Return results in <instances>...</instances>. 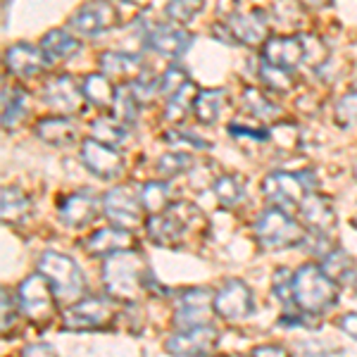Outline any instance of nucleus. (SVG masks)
I'll return each mask as SVG.
<instances>
[{
  "instance_id": "obj_1",
  "label": "nucleus",
  "mask_w": 357,
  "mask_h": 357,
  "mask_svg": "<svg viewBox=\"0 0 357 357\" xmlns=\"http://www.w3.org/2000/svg\"><path fill=\"white\" fill-rule=\"evenodd\" d=\"M102 284L110 298L136 303L151 291L153 274L146 260L134 250H117L102 264Z\"/></svg>"
},
{
  "instance_id": "obj_2",
  "label": "nucleus",
  "mask_w": 357,
  "mask_h": 357,
  "mask_svg": "<svg viewBox=\"0 0 357 357\" xmlns=\"http://www.w3.org/2000/svg\"><path fill=\"white\" fill-rule=\"evenodd\" d=\"M293 303L303 312H324L336 303V284L326 272L314 264H305L293 274Z\"/></svg>"
},
{
  "instance_id": "obj_3",
  "label": "nucleus",
  "mask_w": 357,
  "mask_h": 357,
  "mask_svg": "<svg viewBox=\"0 0 357 357\" xmlns=\"http://www.w3.org/2000/svg\"><path fill=\"white\" fill-rule=\"evenodd\" d=\"M203 222V215L188 203H174L160 215H151L148 222V236L158 245H176L193 227Z\"/></svg>"
},
{
  "instance_id": "obj_4",
  "label": "nucleus",
  "mask_w": 357,
  "mask_h": 357,
  "mask_svg": "<svg viewBox=\"0 0 357 357\" xmlns=\"http://www.w3.org/2000/svg\"><path fill=\"white\" fill-rule=\"evenodd\" d=\"M38 272L48 276L60 301H82V296L86 293V279L72 257L60 255V252H45L41 262H38Z\"/></svg>"
},
{
  "instance_id": "obj_5",
  "label": "nucleus",
  "mask_w": 357,
  "mask_h": 357,
  "mask_svg": "<svg viewBox=\"0 0 357 357\" xmlns=\"http://www.w3.org/2000/svg\"><path fill=\"white\" fill-rule=\"evenodd\" d=\"M57 301H60V298H57L48 276L33 274L20 286L17 305H20L22 314H24L26 319L36 321V324H50V319H53V314H55Z\"/></svg>"
},
{
  "instance_id": "obj_6",
  "label": "nucleus",
  "mask_w": 357,
  "mask_h": 357,
  "mask_svg": "<svg viewBox=\"0 0 357 357\" xmlns=\"http://www.w3.org/2000/svg\"><path fill=\"white\" fill-rule=\"evenodd\" d=\"M255 234L260 245L267 250H281V248H291L303 241L301 227L281 207H272L264 212L255 224Z\"/></svg>"
},
{
  "instance_id": "obj_7",
  "label": "nucleus",
  "mask_w": 357,
  "mask_h": 357,
  "mask_svg": "<svg viewBox=\"0 0 357 357\" xmlns=\"http://www.w3.org/2000/svg\"><path fill=\"white\" fill-rule=\"evenodd\" d=\"M114 319V305L107 298H89L77 301L65 312V329L72 331H93L105 329Z\"/></svg>"
},
{
  "instance_id": "obj_8",
  "label": "nucleus",
  "mask_w": 357,
  "mask_h": 357,
  "mask_svg": "<svg viewBox=\"0 0 357 357\" xmlns=\"http://www.w3.org/2000/svg\"><path fill=\"white\" fill-rule=\"evenodd\" d=\"M102 205H105V215L110 217V222L122 229H136L143 222V212H146V207L141 203V193L129 186L112 188L105 195Z\"/></svg>"
},
{
  "instance_id": "obj_9",
  "label": "nucleus",
  "mask_w": 357,
  "mask_h": 357,
  "mask_svg": "<svg viewBox=\"0 0 357 357\" xmlns=\"http://www.w3.org/2000/svg\"><path fill=\"white\" fill-rule=\"evenodd\" d=\"M114 24H117V13L107 0H91L69 20V29L86 38L110 31Z\"/></svg>"
},
{
  "instance_id": "obj_10",
  "label": "nucleus",
  "mask_w": 357,
  "mask_h": 357,
  "mask_svg": "<svg viewBox=\"0 0 357 357\" xmlns=\"http://www.w3.org/2000/svg\"><path fill=\"white\" fill-rule=\"evenodd\" d=\"M82 162L100 178H117L124 172V158L117 146L91 138L82 146Z\"/></svg>"
},
{
  "instance_id": "obj_11",
  "label": "nucleus",
  "mask_w": 357,
  "mask_h": 357,
  "mask_svg": "<svg viewBox=\"0 0 357 357\" xmlns=\"http://www.w3.org/2000/svg\"><path fill=\"white\" fill-rule=\"evenodd\" d=\"M212 307L224 319H245V317L255 312V301H252V293L243 281L231 279L215 296V305Z\"/></svg>"
},
{
  "instance_id": "obj_12",
  "label": "nucleus",
  "mask_w": 357,
  "mask_h": 357,
  "mask_svg": "<svg viewBox=\"0 0 357 357\" xmlns=\"http://www.w3.org/2000/svg\"><path fill=\"white\" fill-rule=\"evenodd\" d=\"M220 345V333L210 324L186 329L167 341V350L172 355H207Z\"/></svg>"
},
{
  "instance_id": "obj_13",
  "label": "nucleus",
  "mask_w": 357,
  "mask_h": 357,
  "mask_svg": "<svg viewBox=\"0 0 357 357\" xmlns=\"http://www.w3.org/2000/svg\"><path fill=\"white\" fill-rule=\"evenodd\" d=\"M210 305H215V301H210V293L205 289L188 291L181 298V303H178V310L174 314V326L186 331V329H195V326L210 324Z\"/></svg>"
},
{
  "instance_id": "obj_14",
  "label": "nucleus",
  "mask_w": 357,
  "mask_h": 357,
  "mask_svg": "<svg viewBox=\"0 0 357 357\" xmlns=\"http://www.w3.org/2000/svg\"><path fill=\"white\" fill-rule=\"evenodd\" d=\"M43 100L60 114H74L82 110L86 96L84 89H77L72 77H57L43 89Z\"/></svg>"
},
{
  "instance_id": "obj_15",
  "label": "nucleus",
  "mask_w": 357,
  "mask_h": 357,
  "mask_svg": "<svg viewBox=\"0 0 357 357\" xmlns=\"http://www.w3.org/2000/svg\"><path fill=\"white\" fill-rule=\"evenodd\" d=\"M310 183H303V176L301 174H272L264 178V193L274 200V203H281V205H301L305 193H307Z\"/></svg>"
},
{
  "instance_id": "obj_16",
  "label": "nucleus",
  "mask_w": 357,
  "mask_h": 357,
  "mask_svg": "<svg viewBox=\"0 0 357 357\" xmlns=\"http://www.w3.org/2000/svg\"><path fill=\"white\" fill-rule=\"evenodd\" d=\"M5 62L13 69L17 77L24 79H33L36 74H41L45 67H48L50 57L45 55V50H36L26 43H15L13 48H8V55H5Z\"/></svg>"
},
{
  "instance_id": "obj_17",
  "label": "nucleus",
  "mask_w": 357,
  "mask_h": 357,
  "mask_svg": "<svg viewBox=\"0 0 357 357\" xmlns=\"http://www.w3.org/2000/svg\"><path fill=\"white\" fill-rule=\"evenodd\" d=\"M298 210H301L303 222H307V227H312L317 234H329L336 229V212H333L331 200L324 195H305Z\"/></svg>"
},
{
  "instance_id": "obj_18",
  "label": "nucleus",
  "mask_w": 357,
  "mask_h": 357,
  "mask_svg": "<svg viewBox=\"0 0 357 357\" xmlns=\"http://www.w3.org/2000/svg\"><path fill=\"white\" fill-rule=\"evenodd\" d=\"M146 45L165 57H174V55H181L183 50L191 45V36H188L183 29L155 26L153 31L146 33Z\"/></svg>"
},
{
  "instance_id": "obj_19",
  "label": "nucleus",
  "mask_w": 357,
  "mask_h": 357,
  "mask_svg": "<svg viewBox=\"0 0 357 357\" xmlns=\"http://www.w3.org/2000/svg\"><path fill=\"white\" fill-rule=\"evenodd\" d=\"M98 215V200L91 193H74L60 205V220L67 227H89Z\"/></svg>"
},
{
  "instance_id": "obj_20",
  "label": "nucleus",
  "mask_w": 357,
  "mask_h": 357,
  "mask_svg": "<svg viewBox=\"0 0 357 357\" xmlns=\"http://www.w3.org/2000/svg\"><path fill=\"white\" fill-rule=\"evenodd\" d=\"M307 50L303 48L301 38H272L264 48V57L269 65H276L281 69H296L305 60Z\"/></svg>"
},
{
  "instance_id": "obj_21",
  "label": "nucleus",
  "mask_w": 357,
  "mask_h": 357,
  "mask_svg": "<svg viewBox=\"0 0 357 357\" xmlns=\"http://www.w3.org/2000/svg\"><path fill=\"white\" fill-rule=\"evenodd\" d=\"M129 234L122 231V227L119 229H100V231H96L91 236L89 241L84 243L86 252L93 257H105V255H112V252L117 250H126L129 248Z\"/></svg>"
},
{
  "instance_id": "obj_22",
  "label": "nucleus",
  "mask_w": 357,
  "mask_h": 357,
  "mask_svg": "<svg viewBox=\"0 0 357 357\" xmlns=\"http://www.w3.org/2000/svg\"><path fill=\"white\" fill-rule=\"evenodd\" d=\"M229 29L234 31L236 41H241L245 45H255V43H260L264 38V33H267V22H264V17L255 10L252 15L234 17V20L229 22Z\"/></svg>"
},
{
  "instance_id": "obj_23",
  "label": "nucleus",
  "mask_w": 357,
  "mask_h": 357,
  "mask_svg": "<svg viewBox=\"0 0 357 357\" xmlns=\"http://www.w3.org/2000/svg\"><path fill=\"white\" fill-rule=\"evenodd\" d=\"M41 48L45 50V55L50 60H69L79 53V41L72 36V31H65V29H53L43 36Z\"/></svg>"
},
{
  "instance_id": "obj_24",
  "label": "nucleus",
  "mask_w": 357,
  "mask_h": 357,
  "mask_svg": "<svg viewBox=\"0 0 357 357\" xmlns=\"http://www.w3.org/2000/svg\"><path fill=\"white\" fill-rule=\"evenodd\" d=\"M100 67L105 74L117 79H134L138 74H143L141 57L129 53H105L100 57Z\"/></svg>"
},
{
  "instance_id": "obj_25",
  "label": "nucleus",
  "mask_w": 357,
  "mask_h": 357,
  "mask_svg": "<svg viewBox=\"0 0 357 357\" xmlns=\"http://www.w3.org/2000/svg\"><path fill=\"white\" fill-rule=\"evenodd\" d=\"M36 131L45 143H50V146H67V143H72L74 136H77V126L69 122L67 117L41 119Z\"/></svg>"
},
{
  "instance_id": "obj_26",
  "label": "nucleus",
  "mask_w": 357,
  "mask_h": 357,
  "mask_svg": "<svg viewBox=\"0 0 357 357\" xmlns=\"http://www.w3.org/2000/svg\"><path fill=\"white\" fill-rule=\"evenodd\" d=\"M31 215V200L20 188H3V220L5 224H22Z\"/></svg>"
},
{
  "instance_id": "obj_27",
  "label": "nucleus",
  "mask_w": 357,
  "mask_h": 357,
  "mask_svg": "<svg viewBox=\"0 0 357 357\" xmlns=\"http://www.w3.org/2000/svg\"><path fill=\"white\" fill-rule=\"evenodd\" d=\"M227 102V91H203L195 98L193 107H195V117L200 119L203 124H215L222 114V107Z\"/></svg>"
},
{
  "instance_id": "obj_28",
  "label": "nucleus",
  "mask_w": 357,
  "mask_h": 357,
  "mask_svg": "<svg viewBox=\"0 0 357 357\" xmlns=\"http://www.w3.org/2000/svg\"><path fill=\"white\" fill-rule=\"evenodd\" d=\"M84 96L86 100L91 102V105H98V107H107L114 102V98H117V93L112 91L110 82H107L102 74H91V77H86L84 82Z\"/></svg>"
},
{
  "instance_id": "obj_29",
  "label": "nucleus",
  "mask_w": 357,
  "mask_h": 357,
  "mask_svg": "<svg viewBox=\"0 0 357 357\" xmlns=\"http://www.w3.org/2000/svg\"><path fill=\"white\" fill-rule=\"evenodd\" d=\"M26 112V93L20 89V86H13V89H5L3 93V124L15 126L24 117Z\"/></svg>"
},
{
  "instance_id": "obj_30",
  "label": "nucleus",
  "mask_w": 357,
  "mask_h": 357,
  "mask_svg": "<svg viewBox=\"0 0 357 357\" xmlns=\"http://www.w3.org/2000/svg\"><path fill=\"white\" fill-rule=\"evenodd\" d=\"M138 193H141V203L148 215H160V212L169 207V191H167L165 183L148 181L146 186L138 188Z\"/></svg>"
},
{
  "instance_id": "obj_31",
  "label": "nucleus",
  "mask_w": 357,
  "mask_h": 357,
  "mask_svg": "<svg viewBox=\"0 0 357 357\" xmlns=\"http://www.w3.org/2000/svg\"><path fill=\"white\" fill-rule=\"evenodd\" d=\"M215 195L224 207H234L243 200L245 191H243V183H241L238 176L227 174L215 181Z\"/></svg>"
},
{
  "instance_id": "obj_32",
  "label": "nucleus",
  "mask_w": 357,
  "mask_h": 357,
  "mask_svg": "<svg viewBox=\"0 0 357 357\" xmlns=\"http://www.w3.org/2000/svg\"><path fill=\"white\" fill-rule=\"evenodd\" d=\"M195 98H198V93L193 91V84H186L178 93L169 98V105H167V110H165V117L169 119V122H181L188 112V105L195 102Z\"/></svg>"
},
{
  "instance_id": "obj_33",
  "label": "nucleus",
  "mask_w": 357,
  "mask_h": 357,
  "mask_svg": "<svg viewBox=\"0 0 357 357\" xmlns=\"http://www.w3.org/2000/svg\"><path fill=\"white\" fill-rule=\"evenodd\" d=\"M93 136L110 146H122L126 141L124 122H112V119H96L93 122Z\"/></svg>"
},
{
  "instance_id": "obj_34",
  "label": "nucleus",
  "mask_w": 357,
  "mask_h": 357,
  "mask_svg": "<svg viewBox=\"0 0 357 357\" xmlns=\"http://www.w3.org/2000/svg\"><path fill=\"white\" fill-rule=\"evenodd\" d=\"M186 84H188L186 72L178 69V67H172V69H167V72L162 74V79L158 82V93L165 96V98H172L174 93H178Z\"/></svg>"
},
{
  "instance_id": "obj_35",
  "label": "nucleus",
  "mask_w": 357,
  "mask_h": 357,
  "mask_svg": "<svg viewBox=\"0 0 357 357\" xmlns=\"http://www.w3.org/2000/svg\"><path fill=\"white\" fill-rule=\"evenodd\" d=\"M243 102L257 119H272L279 114L276 105H272V102H269L262 93H257V91H248V93L243 96Z\"/></svg>"
},
{
  "instance_id": "obj_36",
  "label": "nucleus",
  "mask_w": 357,
  "mask_h": 357,
  "mask_svg": "<svg viewBox=\"0 0 357 357\" xmlns=\"http://www.w3.org/2000/svg\"><path fill=\"white\" fill-rule=\"evenodd\" d=\"M188 169H191V158L181 153H169V155H165V158H160V162H158V172L162 176H178L181 172H188Z\"/></svg>"
},
{
  "instance_id": "obj_37",
  "label": "nucleus",
  "mask_w": 357,
  "mask_h": 357,
  "mask_svg": "<svg viewBox=\"0 0 357 357\" xmlns=\"http://www.w3.org/2000/svg\"><path fill=\"white\" fill-rule=\"evenodd\" d=\"M114 105H117L114 114H117L119 122L129 124V122H134V119H136V114H138V100H136V96L131 93V89L129 91H119L117 98H114Z\"/></svg>"
},
{
  "instance_id": "obj_38",
  "label": "nucleus",
  "mask_w": 357,
  "mask_h": 357,
  "mask_svg": "<svg viewBox=\"0 0 357 357\" xmlns=\"http://www.w3.org/2000/svg\"><path fill=\"white\" fill-rule=\"evenodd\" d=\"M203 10V0H172L167 13L176 22H191Z\"/></svg>"
},
{
  "instance_id": "obj_39",
  "label": "nucleus",
  "mask_w": 357,
  "mask_h": 357,
  "mask_svg": "<svg viewBox=\"0 0 357 357\" xmlns=\"http://www.w3.org/2000/svg\"><path fill=\"white\" fill-rule=\"evenodd\" d=\"M336 122L341 124L343 129H348V126L357 124V93H348L341 102H338Z\"/></svg>"
},
{
  "instance_id": "obj_40",
  "label": "nucleus",
  "mask_w": 357,
  "mask_h": 357,
  "mask_svg": "<svg viewBox=\"0 0 357 357\" xmlns=\"http://www.w3.org/2000/svg\"><path fill=\"white\" fill-rule=\"evenodd\" d=\"M262 79L267 82L272 89L276 91H289L291 89V77H289V69H281L276 65H264L262 67Z\"/></svg>"
},
{
  "instance_id": "obj_41",
  "label": "nucleus",
  "mask_w": 357,
  "mask_h": 357,
  "mask_svg": "<svg viewBox=\"0 0 357 357\" xmlns=\"http://www.w3.org/2000/svg\"><path fill=\"white\" fill-rule=\"evenodd\" d=\"M17 319V310H15V298L8 291H3V333H8L10 326Z\"/></svg>"
},
{
  "instance_id": "obj_42",
  "label": "nucleus",
  "mask_w": 357,
  "mask_h": 357,
  "mask_svg": "<svg viewBox=\"0 0 357 357\" xmlns=\"http://www.w3.org/2000/svg\"><path fill=\"white\" fill-rule=\"evenodd\" d=\"M341 329L357 341V312H348L341 317Z\"/></svg>"
},
{
  "instance_id": "obj_43",
  "label": "nucleus",
  "mask_w": 357,
  "mask_h": 357,
  "mask_svg": "<svg viewBox=\"0 0 357 357\" xmlns=\"http://www.w3.org/2000/svg\"><path fill=\"white\" fill-rule=\"evenodd\" d=\"M36 353H41V355H50V353H53V345H48V343H38V345H26V348H24V355H36Z\"/></svg>"
},
{
  "instance_id": "obj_44",
  "label": "nucleus",
  "mask_w": 357,
  "mask_h": 357,
  "mask_svg": "<svg viewBox=\"0 0 357 357\" xmlns=\"http://www.w3.org/2000/svg\"><path fill=\"white\" fill-rule=\"evenodd\" d=\"M231 134L234 136H252V138H260V141L267 138V131H248V129H238L236 124H231Z\"/></svg>"
},
{
  "instance_id": "obj_45",
  "label": "nucleus",
  "mask_w": 357,
  "mask_h": 357,
  "mask_svg": "<svg viewBox=\"0 0 357 357\" xmlns=\"http://www.w3.org/2000/svg\"><path fill=\"white\" fill-rule=\"evenodd\" d=\"M255 355H286V350L276 348V345H267V348H255Z\"/></svg>"
},
{
  "instance_id": "obj_46",
  "label": "nucleus",
  "mask_w": 357,
  "mask_h": 357,
  "mask_svg": "<svg viewBox=\"0 0 357 357\" xmlns=\"http://www.w3.org/2000/svg\"><path fill=\"white\" fill-rule=\"evenodd\" d=\"M307 8H324V5H329L331 0H303Z\"/></svg>"
},
{
  "instance_id": "obj_47",
  "label": "nucleus",
  "mask_w": 357,
  "mask_h": 357,
  "mask_svg": "<svg viewBox=\"0 0 357 357\" xmlns=\"http://www.w3.org/2000/svg\"><path fill=\"white\" fill-rule=\"evenodd\" d=\"M355 176H357V167H355Z\"/></svg>"
},
{
  "instance_id": "obj_48",
  "label": "nucleus",
  "mask_w": 357,
  "mask_h": 357,
  "mask_svg": "<svg viewBox=\"0 0 357 357\" xmlns=\"http://www.w3.org/2000/svg\"><path fill=\"white\" fill-rule=\"evenodd\" d=\"M355 224H357V220H355Z\"/></svg>"
}]
</instances>
